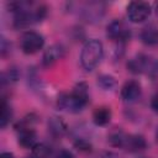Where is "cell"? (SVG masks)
<instances>
[{"mask_svg":"<svg viewBox=\"0 0 158 158\" xmlns=\"http://www.w3.org/2000/svg\"><path fill=\"white\" fill-rule=\"evenodd\" d=\"M89 102V91L88 85L84 81L78 83L70 93L62 94L58 98V107L63 111L77 114L80 112Z\"/></svg>","mask_w":158,"mask_h":158,"instance_id":"6da1fadb","label":"cell"},{"mask_svg":"<svg viewBox=\"0 0 158 158\" xmlns=\"http://www.w3.org/2000/svg\"><path fill=\"white\" fill-rule=\"evenodd\" d=\"M109 142L114 147L122 148L127 152H139L147 147V142L141 135L126 133L122 130H114L109 135Z\"/></svg>","mask_w":158,"mask_h":158,"instance_id":"7a4b0ae2","label":"cell"},{"mask_svg":"<svg viewBox=\"0 0 158 158\" xmlns=\"http://www.w3.org/2000/svg\"><path fill=\"white\" fill-rule=\"evenodd\" d=\"M102 57H104L102 43L96 38H91L88 40L81 48L80 64L86 72H91L99 65Z\"/></svg>","mask_w":158,"mask_h":158,"instance_id":"3957f363","label":"cell"},{"mask_svg":"<svg viewBox=\"0 0 158 158\" xmlns=\"http://www.w3.org/2000/svg\"><path fill=\"white\" fill-rule=\"evenodd\" d=\"M127 68L133 74H147L154 77L158 74V60L147 54H137L127 62Z\"/></svg>","mask_w":158,"mask_h":158,"instance_id":"277c9868","label":"cell"},{"mask_svg":"<svg viewBox=\"0 0 158 158\" xmlns=\"http://www.w3.org/2000/svg\"><path fill=\"white\" fill-rule=\"evenodd\" d=\"M44 46V37L36 31H27L21 36L20 47L26 54H35Z\"/></svg>","mask_w":158,"mask_h":158,"instance_id":"5b68a950","label":"cell"},{"mask_svg":"<svg viewBox=\"0 0 158 158\" xmlns=\"http://www.w3.org/2000/svg\"><path fill=\"white\" fill-rule=\"evenodd\" d=\"M152 12V7L146 1H132L127 6V17L131 22L139 23L146 21Z\"/></svg>","mask_w":158,"mask_h":158,"instance_id":"8992f818","label":"cell"},{"mask_svg":"<svg viewBox=\"0 0 158 158\" xmlns=\"http://www.w3.org/2000/svg\"><path fill=\"white\" fill-rule=\"evenodd\" d=\"M106 35L110 40L123 42L130 40L131 37V30L130 27L121 20H112L106 26Z\"/></svg>","mask_w":158,"mask_h":158,"instance_id":"52a82bcc","label":"cell"},{"mask_svg":"<svg viewBox=\"0 0 158 158\" xmlns=\"http://www.w3.org/2000/svg\"><path fill=\"white\" fill-rule=\"evenodd\" d=\"M141 93H142V88L137 80H127L121 86L120 95L125 102H135L139 99Z\"/></svg>","mask_w":158,"mask_h":158,"instance_id":"ba28073f","label":"cell"},{"mask_svg":"<svg viewBox=\"0 0 158 158\" xmlns=\"http://www.w3.org/2000/svg\"><path fill=\"white\" fill-rule=\"evenodd\" d=\"M64 54H65L64 46L60 43H54L44 51L43 57H42V64L44 67H49V65L54 64L57 60H59L60 58H63Z\"/></svg>","mask_w":158,"mask_h":158,"instance_id":"9c48e42d","label":"cell"},{"mask_svg":"<svg viewBox=\"0 0 158 158\" xmlns=\"http://www.w3.org/2000/svg\"><path fill=\"white\" fill-rule=\"evenodd\" d=\"M19 143L23 148H33L37 142V133L33 128H23L19 131Z\"/></svg>","mask_w":158,"mask_h":158,"instance_id":"30bf717a","label":"cell"},{"mask_svg":"<svg viewBox=\"0 0 158 158\" xmlns=\"http://www.w3.org/2000/svg\"><path fill=\"white\" fill-rule=\"evenodd\" d=\"M111 110L107 106H99L93 112V121L96 126H106L111 120Z\"/></svg>","mask_w":158,"mask_h":158,"instance_id":"8fae6325","label":"cell"},{"mask_svg":"<svg viewBox=\"0 0 158 158\" xmlns=\"http://www.w3.org/2000/svg\"><path fill=\"white\" fill-rule=\"evenodd\" d=\"M141 41L147 46H156L158 44V27L153 25H148L142 28L139 33Z\"/></svg>","mask_w":158,"mask_h":158,"instance_id":"7c38bea8","label":"cell"},{"mask_svg":"<svg viewBox=\"0 0 158 158\" xmlns=\"http://www.w3.org/2000/svg\"><path fill=\"white\" fill-rule=\"evenodd\" d=\"M48 131L53 137H62L67 132V125L60 117L52 116L48 120Z\"/></svg>","mask_w":158,"mask_h":158,"instance_id":"4fadbf2b","label":"cell"},{"mask_svg":"<svg viewBox=\"0 0 158 158\" xmlns=\"http://www.w3.org/2000/svg\"><path fill=\"white\" fill-rule=\"evenodd\" d=\"M84 12V16L88 21H91V20H100V17L102 16V7L100 4L98 2H90V4H86V9L83 11Z\"/></svg>","mask_w":158,"mask_h":158,"instance_id":"5bb4252c","label":"cell"},{"mask_svg":"<svg viewBox=\"0 0 158 158\" xmlns=\"http://www.w3.org/2000/svg\"><path fill=\"white\" fill-rule=\"evenodd\" d=\"M12 118V109L5 98L1 100V114H0V127L5 128Z\"/></svg>","mask_w":158,"mask_h":158,"instance_id":"9a60e30c","label":"cell"},{"mask_svg":"<svg viewBox=\"0 0 158 158\" xmlns=\"http://www.w3.org/2000/svg\"><path fill=\"white\" fill-rule=\"evenodd\" d=\"M51 147L46 143H37L32 148L31 158H49L51 157Z\"/></svg>","mask_w":158,"mask_h":158,"instance_id":"2e32d148","label":"cell"},{"mask_svg":"<svg viewBox=\"0 0 158 158\" xmlns=\"http://www.w3.org/2000/svg\"><path fill=\"white\" fill-rule=\"evenodd\" d=\"M98 85L102 90H112L116 86V80L112 75L101 74L100 77H98Z\"/></svg>","mask_w":158,"mask_h":158,"instance_id":"e0dca14e","label":"cell"},{"mask_svg":"<svg viewBox=\"0 0 158 158\" xmlns=\"http://www.w3.org/2000/svg\"><path fill=\"white\" fill-rule=\"evenodd\" d=\"M17 79H19V72H17L15 68L7 69V70L4 72L2 75H1V83H2V85H4V84H12V83H15Z\"/></svg>","mask_w":158,"mask_h":158,"instance_id":"ac0fdd59","label":"cell"},{"mask_svg":"<svg viewBox=\"0 0 158 158\" xmlns=\"http://www.w3.org/2000/svg\"><path fill=\"white\" fill-rule=\"evenodd\" d=\"M74 146H75L78 149L85 151V152H88V151L91 149V143H90L89 141L84 139V138H77V141L74 142Z\"/></svg>","mask_w":158,"mask_h":158,"instance_id":"d6986e66","label":"cell"},{"mask_svg":"<svg viewBox=\"0 0 158 158\" xmlns=\"http://www.w3.org/2000/svg\"><path fill=\"white\" fill-rule=\"evenodd\" d=\"M10 44H7V41L5 37H1V56H5L6 52H9Z\"/></svg>","mask_w":158,"mask_h":158,"instance_id":"ffe728a7","label":"cell"},{"mask_svg":"<svg viewBox=\"0 0 158 158\" xmlns=\"http://www.w3.org/2000/svg\"><path fill=\"white\" fill-rule=\"evenodd\" d=\"M151 106H152V109H153L156 112H158V90H157V91L154 93V95L152 96Z\"/></svg>","mask_w":158,"mask_h":158,"instance_id":"44dd1931","label":"cell"},{"mask_svg":"<svg viewBox=\"0 0 158 158\" xmlns=\"http://www.w3.org/2000/svg\"><path fill=\"white\" fill-rule=\"evenodd\" d=\"M57 158H75L74 154L70 152V151H67V149H63L59 152V154L57 156Z\"/></svg>","mask_w":158,"mask_h":158,"instance_id":"7402d4cb","label":"cell"},{"mask_svg":"<svg viewBox=\"0 0 158 158\" xmlns=\"http://www.w3.org/2000/svg\"><path fill=\"white\" fill-rule=\"evenodd\" d=\"M0 158H14V154L10 152H2L0 154Z\"/></svg>","mask_w":158,"mask_h":158,"instance_id":"603a6c76","label":"cell"},{"mask_svg":"<svg viewBox=\"0 0 158 158\" xmlns=\"http://www.w3.org/2000/svg\"><path fill=\"white\" fill-rule=\"evenodd\" d=\"M156 12H157V16H158V2L156 4Z\"/></svg>","mask_w":158,"mask_h":158,"instance_id":"cb8c5ba5","label":"cell"},{"mask_svg":"<svg viewBox=\"0 0 158 158\" xmlns=\"http://www.w3.org/2000/svg\"><path fill=\"white\" fill-rule=\"evenodd\" d=\"M102 158H112V157H111V154H106V156H104Z\"/></svg>","mask_w":158,"mask_h":158,"instance_id":"d4e9b609","label":"cell"},{"mask_svg":"<svg viewBox=\"0 0 158 158\" xmlns=\"http://www.w3.org/2000/svg\"><path fill=\"white\" fill-rule=\"evenodd\" d=\"M157 139H158V131H157Z\"/></svg>","mask_w":158,"mask_h":158,"instance_id":"484cf974","label":"cell"}]
</instances>
